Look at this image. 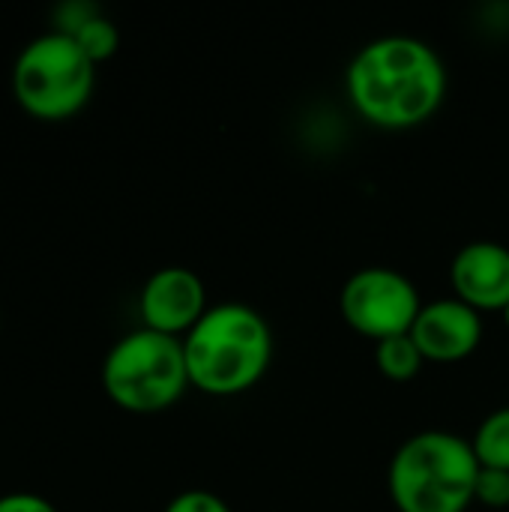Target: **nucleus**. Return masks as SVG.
Here are the masks:
<instances>
[{
    "label": "nucleus",
    "instance_id": "9b49d317",
    "mask_svg": "<svg viewBox=\"0 0 509 512\" xmlns=\"http://www.w3.org/2000/svg\"><path fill=\"white\" fill-rule=\"evenodd\" d=\"M375 366L387 381L405 384V381H414L420 375L426 360H423L417 342L408 333V336H393V339L378 342L375 345Z\"/></svg>",
    "mask_w": 509,
    "mask_h": 512
},
{
    "label": "nucleus",
    "instance_id": "dca6fc26",
    "mask_svg": "<svg viewBox=\"0 0 509 512\" xmlns=\"http://www.w3.org/2000/svg\"><path fill=\"white\" fill-rule=\"evenodd\" d=\"M0 512H57V507L33 492H9L0 498Z\"/></svg>",
    "mask_w": 509,
    "mask_h": 512
},
{
    "label": "nucleus",
    "instance_id": "39448f33",
    "mask_svg": "<svg viewBox=\"0 0 509 512\" xmlns=\"http://www.w3.org/2000/svg\"><path fill=\"white\" fill-rule=\"evenodd\" d=\"M93 87L96 63L57 30L33 36L12 63V96L39 123L72 120L87 108Z\"/></svg>",
    "mask_w": 509,
    "mask_h": 512
},
{
    "label": "nucleus",
    "instance_id": "2eb2a0df",
    "mask_svg": "<svg viewBox=\"0 0 509 512\" xmlns=\"http://www.w3.org/2000/svg\"><path fill=\"white\" fill-rule=\"evenodd\" d=\"M162 512H231V507L225 504V498L207 489H189V492L174 495Z\"/></svg>",
    "mask_w": 509,
    "mask_h": 512
},
{
    "label": "nucleus",
    "instance_id": "f257e3e1",
    "mask_svg": "<svg viewBox=\"0 0 509 512\" xmlns=\"http://www.w3.org/2000/svg\"><path fill=\"white\" fill-rule=\"evenodd\" d=\"M447 66L420 36L390 33L357 48L345 69L351 108L375 129L405 132L429 123L447 99Z\"/></svg>",
    "mask_w": 509,
    "mask_h": 512
},
{
    "label": "nucleus",
    "instance_id": "f03ea898",
    "mask_svg": "<svg viewBox=\"0 0 509 512\" xmlns=\"http://www.w3.org/2000/svg\"><path fill=\"white\" fill-rule=\"evenodd\" d=\"M189 387L213 399H234L258 387L273 363V330L246 303H216L183 336Z\"/></svg>",
    "mask_w": 509,
    "mask_h": 512
},
{
    "label": "nucleus",
    "instance_id": "f8f14e48",
    "mask_svg": "<svg viewBox=\"0 0 509 512\" xmlns=\"http://www.w3.org/2000/svg\"><path fill=\"white\" fill-rule=\"evenodd\" d=\"M69 39H75V45L99 66V63H105V60H111L114 54H117V48H120V30H117V24L105 15V12H99V15H93L84 27H78Z\"/></svg>",
    "mask_w": 509,
    "mask_h": 512
},
{
    "label": "nucleus",
    "instance_id": "7ed1b4c3",
    "mask_svg": "<svg viewBox=\"0 0 509 512\" xmlns=\"http://www.w3.org/2000/svg\"><path fill=\"white\" fill-rule=\"evenodd\" d=\"M477 480L471 441L447 429L411 435L387 468V492L399 512H468L477 504Z\"/></svg>",
    "mask_w": 509,
    "mask_h": 512
},
{
    "label": "nucleus",
    "instance_id": "1a4fd4ad",
    "mask_svg": "<svg viewBox=\"0 0 509 512\" xmlns=\"http://www.w3.org/2000/svg\"><path fill=\"white\" fill-rule=\"evenodd\" d=\"M453 297L483 312L509 306V249L498 240H471L450 261Z\"/></svg>",
    "mask_w": 509,
    "mask_h": 512
},
{
    "label": "nucleus",
    "instance_id": "f3484780",
    "mask_svg": "<svg viewBox=\"0 0 509 512\" xmlns=\"http://www.w3.org/2000/svg\"><path fill=\"white\" fill-rule=\"evenodd\" d=\"M501 318H504V324H507V327H509V306H507V309H504V312H501Z\"/></svg>",
    "mask_w": 509,
    "mask_h": 512
},
{
    "label": "nucleus",
    "instance_id": "ddd939ff",
    "mask_svg": "<svg viewBox=\"0 0 509 512\" xmlns=\"http://www.w3.org/2000/svg\"><path fill=\"white\" fill-rule=\"evenodd\" d=\"M102 9L93 3V0H63V3H57L54 6V12H51V30H57V33H63V36H72L78 27H84L93 15H99Z\"/></svg>",
    "mask_w": 509,
    "mask_h": 512
},
{
    "label": "nucleus",
    "instance_id": "423d86ee",
    "mask_svg": "<svg viewBox=\"0 0 509 512\" xmlns=\"http://www.w3.org/2000/svg\"><path fill=\"white\" fill-rule=\"evenodd\" d=\"M423 309L417 285L384 264L363 267L339 288V315L363 339L375 345L393 336H408Z\"/></svg>",
    "mask_w": 509,
    "mask_h": 512
},
{
    "label": "nucleus",
    "instance_id": "4468645a",
    "mask_svg": "<svg viewBox=\"0 0 509 512\" xmlns=\"http://www.w3.org/2000/svg\"><path fill=\"white\" fill-rule=\"evenodd\" d=\"M477 504L489 510H507L509 507V471L480 468L477 480Z\"/></svg>",
    "mask_w": 509,
    "mask_h": 512
},
{
    "label": "nucleus",
    "instance_id": "9d476101",
    "mask_svg": "<svg viewBox=\"0 0 509 512\" xmlns=\"http://www.w3.org/2000/svg\"><path fill=\"white\" fill-rule=\"evenodd\" d=\"M480 468L509 471V405L495 408L468 438Z\"/></svg>",
    "mask_w": 509,
    "mask_h": 512
},
{
    "label": "nucleus",
    "instance_id": "0eeeda50",
    "mask_svg": "<svg viewBox=\"0 0 509 512\" xmlns=\"http://www.w3.org/2000/svg\"><path fill=\"white\" fill-rule=\"evenodd\" d=\"M207 309L210 303L201 276L177 264L156 270L138 294L141 327L174 339H183Z\"/></svg>",
    "mask_w": 509,
    "mask_h": 512
},
{
    "label": "nucleus",
    "instance_id": "6e6552de",
    "mask_svg": "<svg viewBox=\"0 0 509 512\" xmlns=\"http://www.w3.org/2000/svg\"><path fill=\"white\" fill-rule=\"evenodd\" d=\"M411 339L417 342L426 363L453 366L477 354L483 345V315L456 297L423 303Z\"/></svg>",
    "mask_w": 509,
    "mask_h": 512
},
{
    "label": "nucleus",
    "instance_id": "20e7f679",
    "mask_svg": "<svg viewBox=\"0 0 509 512\" xmlns=\"http://www.w3.org/2000/svg\"><path fill=\"white\" fill-rule=\"evenodd\" d=\"M99 381L111 405L135 417H153L174 408L189 390L183 339L147 327L123 333L105 354Z\"/></svg>",
    "mask_w": 509,
    "mask_h": 512
}]
</instances>
